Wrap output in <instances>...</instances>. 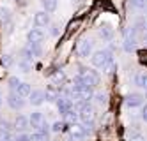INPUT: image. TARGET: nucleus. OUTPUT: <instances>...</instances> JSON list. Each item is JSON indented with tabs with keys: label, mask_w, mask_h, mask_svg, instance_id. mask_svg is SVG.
I'll use <instances>...</instances> for the list:
<instances>
[{
	"label": "nucleus",
	"mask_w": 147,
	"mask_h": 141,
	"mask_svg": "<svg viewBox=\"0 0 147 141\" xmlns=\"http://www.w3.org/2000/svg\"><path fill=\"white\" fill-rule=\"evenodd\" d=\"M136 46V27H128L124 30V41H122V49L126 53H131Z\"/></svg>",
	"instance_id": "f257e3e1"
},
{
	"label": "nucleus",
	"mask_w": 147,
	"mask_h": 141,
	"mask_svg": "<svg viewBox=\"0 0 147 141\" xmlns=\"http://www.w3.org/2000/svg\"><path fill=\"white\" fill-rule=\"evenodd\" d=\"M113 57H112V51L110 49H98L96 53H92L90 55V63L94 67H103L105 63H107L108 60H112Z\"/></svg>",
	"instance_id": "f03ea898"
},
{
	"label": "nucleus",
	"mask_w": 147,
	"mask_h": 141,
	"mask_svg": "<svg viewBox=\"0 0 147 141\" xmlns=\"http://www.w3.org/2000/svg\"><path fill=\"white\" fill-rule=\"evenodd\" d=\"M78 78H80V81L83 83V85H87V86H96L98 83H99V76L96 74V71H90V69H82L78 74Z\"/></svg>",
	"instance_id": "7ed1b4c3"
},
{
	"label": "nucleus",
	"mask_w": 147,
	"mask_h": 141,
	"mask_svg": "<svg viewBox=\"0 0 147 141\" xmlns=\"http://www.w3.org/2000/svg\"><path fill=\"white\" fill-rule=\"evenodd\" d=\"M92 48H94V42L89 37H82L76 42V53H78V57H82V58H89L92 55Z\"/></svg>",
	"instance_id": "20e7f679"
},
{
	"label": "nucleus",
	"mask_w": 147,
	"mask_h": 141,
	"mask_svg": "<svg viewBox=\"0 0 147 141\" xmlns=\"http://www.w3.org/2000/svg\"><path fill=\"white\" fill-rule=\"evenodd\" d=\"M78 116H80V120H82L83 124H92L94 118H96V113H94V108H92L89 102H85V104L82 106Z\"/></svg>",
	"instance_id": "39448f33"
},
{
	"label": "nucleus",
	"mask_w": 147,
	"mask_h": 141,
	"mask_svg": "<svg viewBox=\"0 0 147 141\" xmlns=\"http://www.w3.org/2000/svg\"><path fill=\"white\" fill-rule=\"evenodd\" d=\"M55 102H57V110H59V113L62 116H64L69 110H75V108H73V99H69L66 95H59V99Z\"/></svg>",
	"instance_id": "423d86ee"
},
{
	"label": "nucleus",
	"mask_w": 147,
	"mask_h": 141,
	"mask_svg": "<svg viewBox=\"0 0 147 141\" xmlns=\"http://www.w3.org/2000/svg\"><path fill=\"white\" fill-rule=\"evenodd\" d=\"M7 104L11 106L13 110L18 111V110H22V108L25 106V101H23V97H22V95H18L16 92H11V94L7 95Z\"/></svg>",
	"instance_id": "0eeeda50"
},
{
	"label": "nucleus",
	"mask_w": 147,
	"mask_h": 141,
	"mask_svg": "<svg viewBox=\"0 0 147 141\" xmlns=\"http://www.w3.org/2000/svg\"><path fill=\"white\" fill-rule=\"evenodd\" d=\"M34 25L37 28L48 27L50 25V14L46 13V11H39V13H36V16H34Z\"/></svg>",
	"instance_id": "6e6552de"
},
{
	"label": "nucleus",
	"mask_w": 147,
	"mask_h": 141,
	"mask_svg": "<svg viewBox=\"0 0 147 141\" xmlns=\"http://www.w3.org/2000/svg\"><path fill=\"white\" fill-rule=\"evenodd\" d=\"M27 41H28V42H43V41H45V32H43V30H39V28L28 30Z\"/></svg>",
	"instance_id": "1a4fd4ad"
},
{
	"label": "nucleus",
	"mask_w": 147,
	"mask_h": 141,
	"mask_svg": "<svg viewBox=\"0 0 147 141\" xmlns=\"http://www.w3.org/2000/svg\"><path fill=\"white\" fill-rule=\"evenodd\" d=\"M28 97H30V104H32V106H41L45 102V99H46L43 90H32Z\"/></svg>",
	"instance_id": "9d476101"
},
{
	"label": "nucleus",
	"mask_w": 147,
	"mask_h": 141,
	"mask_svg": "<svg viewBox=\"0 0 147 141\" xmlns=\"http://www.w3.org/2000/svg\"><path fill=\"white\" fill-rule=\"evenodd\" d=\"M142 102H144V97L140 94L126 95V106H129V108H138V106H142Z\"/></svg>",
	"instance_id": "9b49d317"
},
{
	"label": "nucleus",
	"mask_w": 147,
	"mask_h": 141,
	"mask_svg": "<svg viewBox=\"0 0 147 141\" xmlns=\"http://www.w3.org/2000/svg\"><path fill=\"white\" fill-rule=\"evenodd\" d=\"M87 136V131H85V125H78V124H73L71 125V138L73 139H82Z\"/></svg>",
	"instance_id": "f8f14e48"
},
{
	"label": "nucleus",
	"mask_w": 147,
	"mask_h": 141,
	"mask_svg": "<svg viewBox=\"0 0 147 141\" xmlns=\"http://www.w3.org/2000/svg\"><path fill=\"white\" fill-rule=\"evenodd\" d=\"M28 127H30V122H28V118H27V116H23V115L16 116V120H14V129H16V131L25 132Z\"/></svg>",
	"instance_id": "ddd939ff"
},
{
	"label": "nucleus",
	"mask_w": 147,
	"mask_h": 141,
	"mask_svg": "<svg viewBox=\"0 0 147 141\" xmlns=\"http://www.w3.org/2000/svg\"><path fill=\"white\" fill-rule=\"evenodd\" d=\"M113 35H115V32H113V28H112L110 25L105 23V25L99 27V37H101L103 41H112Z\"/></svg>",
	"instance_id": "4468645a"
},
{
	"label": "nucleus",
	"mask_w": 147,
	"mask_h": 141,
	"mask_svg": "<svg viewBox=\"0 0 147 141\" xmlns=\"http://www.w3.org/2000/svg\"><path fill=\"white\" fill-rule=\"evenodd\" d=\"M28 122H30V125H32L34 129H39V125L45 122V115L41 111H34L32 115L28 116Z\"/></svg>",
	"instance_id": "2eb2a0df"
},
{
	"label": "nucleus",
	"mask_w": 147,
	"mask_h": 141,
	"mask_svg": "<svg viewBox=\"0 0 147 141\" xmlns=\"http://www.w3.org/2000/svg\"><path fill=\"white\" fill-rule=\"evenodd\" d=\"M30 92H32V88H30V85H28V83H20V85H18V88H16V94H18V95H22V97H28Z\"/></svg>",
	"instance_id": "dca6fc26"
},
{
	"label": "nucleus",
	"mask_w": 147,
	"mask_h": 141,
	"mask_svg": "<svg viewBox=\"0 0 147 141\" xmlns=\"http://www.w3.org/2000/svg\"><path fill=\"white\" fill-rule=\"evenodd\" d=\"M51 81H53L55 85H62L66 81V74H64V71H53V74H51Z\"/></svg>",
	"instance_id": "f3484780"
},
{
	"label": "nucleus",
	"mask_w": 147,
	"mask_h": 141,
	"mask_svg": "<svg viewBox=\"0 0 147 141\" xmlns=\"http://www.w3.org/2000/svg\"><path fill=\"white\" fill-rule=\"evenodd\" d=\"M101 69H103V72H105V74H113L115 71H117V63H115V60L112 58V60H108L107 63H105Z\"/></svg>",
	"instance_id": "a211bd4d"
},
{
	"label": "nucleus",
	"mask_w": 147,
	"mask_h": 141,
	"mask_svg": "<svg viewBox=\"0 0 147 141\" xmlns=\"http://www.w3.org/2000/svg\"><path fill=\"white\" fill-rule=\"evenodd\" d=\"M135 83L138 85V86H142V88H145V90H147V72H138V74H136Z\"/></svg>",
	"instance_id": "6ab92c4d"
},
{
	"label": "nucleus",
	"mask_w": 147,
	"mask_h": 141,
	"mask_svg": "<svg viewBox=\"0 0 147 141\" xmlns=\"http://www.w3.org/2000/svg\"><path fill=\"white\" fill-rule=\"evenodd\" d=\"M59 5V0H43V7L46 13H53Z\"/></svg>",
	"instance_id": "aec40b11"
},
{
	"label": "nucleus",
	"mask_w": 147,
	"mask_h": 141,
	"mask_svg": "<svg viewBox=\"0 0 147 141\" xmlns=\"http://www.w3.org/2000/svg\"><path fill=\"white\" fill-rule=\"evenodd\" d=\"M45 97H46V101H57L59 99V92H57V88H53V86H50V88L45 92Z\"/></svg>",
	"instance_id": "412c9836"
},
{
	"label": "nucleus",
	"mask_w": 147,
	"mask_h": 141,
	"mask_svg": "<svg viewBox=\"0 0 147 141\" xmlns=\"http://www.w3.org/2000/svg\"><path fill=\"white\" fill-rule=\"evenodd\" d=\"M82 25V18H78V19H75V21H71L69 23V27H67V32H66V37H69L75 30H78V27Z\"/></svg>",
	"instance_id": "4be33fe9"
},
{
	"label": "nucleus",
	"mask_w": 147,
	"mask_h": 141,
	"mask_svg": "<svg viewBox=\"0 0 147 141\" xmlns=\"http://www.w3.org/2000/svg\"><path fill=\"white\" fill-rule=\"evenodd\" d=\"M64 116H66V122H69L71 125H73V124H76V120H80V116H78V113H76L75 110H69Z\"/></svg>",
	"instance_id": "5701e85b"
},
{
	"label": "nucleus",
	"mask_w": 147,
	"mask_h": 141,
	"mask_svg": "<svg viewBox=\"0 0 147 141\" xmlns=\"http://www.w3.org/2000/svg\"><path fill=\"white\" fill-rule=\"evenodd\" d=\"M0 63H2L4 67H13V65H14L13 55H2V57H0Z\"/></svg>",
	"instance_id": "b1692460"
},
{
	"label": "nucleus",
	"mask_w": 147,
	"mask_h": 141,
	"mask_svg": "<svg viewBox=\"0 0 147 141\" xmlns=\"http://www.w3.org/2000/svg\"><path fill=\"white\" fill-rule=\"evenodd\" d=\"M18 65H20V69H22L23 72H30V71H32V62H30V60H20L18 62Z\"/></svg>",
	"instance_id": "393cba45"
},
{
	"label": "nucleus",
	"mask_w": 147,
	"mask_h": 141,
	"mask_svg": "<svg viewBox=\"0 0 147 141\" xmlns=\"http://www.w3.org/2000/svg\"><path fill=\"white\" fill-rule=\"evenodd\" d=\"M23 58H25V60H30V62H34L36 55H34V51H32V48H30V46L23 48Z\"/></svg>",
	"instance_id": "a878e982"
},
{
	"label": "nucleus",
	"mask_w": 147,
	"mask_h": 141,
	"mask_svg": "<svg viewBox=\"0 0 147 141\" xmlns=\"http://www.w3.org/2000/svg\"><path fill=\"white\" fill-rule=\"evenodd\" d=\"M20 83H22V81H20V80L16 78V76H11V78L7 80V85H9V88H11V90H16Z\"/></svg>",
	"instance_id": "bb28decb"
},
{
	"label": "nucleus",
	"mask_w": 147,
	"mask_h": 141,
	"mask_svg": "<svg viewBox=\"0 0 147 141\" xmlns=\"http://www.w3.org/2000/svg\"><path fill=\"white\" fill-rule=\"evenodd\" d=\"M0 19H4V21L11 19V11H9L7 7H0Z\"/></svg>",
	"instance_id": "cd10ccee"
},
{
	"label": "nucleus",
	"mask_w": 147,
	"mask_h": 141,
	"mask_svg": "<svg viewBox=\"0 0 147 141\" xmlns=\"http://www.w3.org/2000/svg\"><path fill=\"white\" fill-rule=\"evenodd\" d=\"M94 99H96V102L99 104V106H107V95H105V94H96V95H94Z\"/></svg>",
	"instance_id": "c85d7f7f"
},
{
	"label": "nucleus",
	"mask_w": 147,
	"mask_h": 141,
	"mask_svg": "<svg viewBox=\"0 0 147 141\" xmlns=\"http://www.w3.org/2000/svg\"><path fill=\"white\" fill-rule=\"evenodd\" d=\"M45 134L43 132H39V131H36V132H32L30 134V141H45Z\"/></svg>",
	"instance_id": "c756f323"
},
{
	"label": "nucleus",
	"mask_w": 147,
	"mask_h": 141,
	"mask_svg": "<svg viewBox=\"0 0 147 141\" xmlns=\"http://www.w3.org/2000/svg\"><path fill=\"white\" fill-rule=\"evenodd\" d=\"M62 127H64V122L57 120V122L51 124V131H53V132H60V131H62Z\"/></svg>",
	"instance_id": "7c9ffc66"
},
{
	"label": "nucleus",
	"mask_w": 147,
	"mask_h": 141,
	"mask_svg": "<svg viewBox=\"0 0 147 141\" xmlns=\"http://www.w3.org/2000/svg\"><path fill=\"white\" fill-rule=\"evenodd\" d=\"M129 4H131L133 7H136V9H144L145 0H129Z\"/></svg>",
	"instance_id": "2f4dec72"
},
{
	"label": "nucleus",
	"mask_w": 147,
	"mask_h": 141,
	"mask_svg": "<svg viewBox=\"0 0 147 141\" xmlns=\"http://www.w3.org/2000/svg\"><path fill=\"white\" fill-rule=\"evenodd\" d=\"M16 141H30V134H27V132H18L16 134Z\"/></svg>",
	"instance_id": "473e14b6"
},
{
	"label": "nucleus",
	"mask_w": 147,
	"mask_h": 141,
	"mask_svg": "<svg viewBox=\"0 0 147 141\" xmlns=\"http://www.w3.org/2000/svg\"><path fill=\"white\" fill-rule=\"evenodd\" d=\"M4 141H16V134H13L11 131H7L4 134Z\"/></svg>",
	"instance_id": "72a5a7b5"
},
{
	"label": "nucleus",
	"mask_w": 147,
	"mask_h": 141,
	"mask_svg": "<svg viewBox=\"0 0 147 141\" xmlns=\"http://www.w3.org/2000/svg\"><path fill=\"white\" fill-rule=\"evenodd\" d=\"M129 141H144V136L142 134H133Z\"/></svg>",
	"instance_id": "f704fd0d"
},
{
	"label": "nucleus",
	"mask_w": 147,
	"mask_h": 141,
	"mask_svg": "<svg viewBox=\"0 0 147 141\" xmlns=\"http://www.w3.org/2000/svg\"><path fill=\"white\" fill-rule=\"evenodd\" d=\"M51 35H59V25H51Z\"/></svg>",
	"instance_id": "c9c22d12"
},
{
	"label": "nucleus",
	"mask_w": 147,
	"mask_h": 141,
	"mask_svg": "<svg viewBox=\"0 0 147 141\" xmlns=\"http://www.w3.org/2000/svg\"><path fill=\"white\" fill-rule=\"evenodd\" d=\"M142 118H144V120L147 122V104L144 106V110H142Z\"/></svg>",
	"instance_id": "e433bc0d"
},
{
	"label": "nucleus",
	"mask_w": 147,
	"mask_h": 141,
	"mask_svg": "<svg viewBox=\"0 0 147 141\" xmlns=\"http://www.w3.org/2000/svg\"><path fill=\"white\" fill-rule=\"evenodd\" d=\"M4 69H5V67H4V65H2V63H0V78H2V76H4V74H5V71H4Z\"/></svg>",
	"instance_id": "4c0bfd02"
},
{
	"label": "nucleus",
	"mask_w": 147,
	"mask_h": 141,
	"mask_svg": "<svg viewBox=\"0 0 147 141\" xmlns=\"http://www.w3.org/2000/svg\"><path fill=\"white\" fill-rule=\"evenodd\" d=\"M82 2H83V0H71V4H73V5H80Z\"/></svg>",
	"instance_id": "58836bf2"
},
{
	"label": "nucleus",
	"mask_w": 147,
	"mask_h": 141,
	"mask_svg": "<svg viewBox=\"0 0 147 141\" xmlns=\"http://www.w3.org/2000/svg\"><path fill=\"white\" fill-rule=\"evenodd\" d=\"M144 30H145V34H147V19H145V23H144Z\"/></svg>",
	"instance_id": "ea45409f"
},
{
	"label": "nucleus",
	"mask_w": 147,
	"mask_h": 141,
	"mask_svg": "<svg viewBox=\"0 0 147 141\" xmlns=\"http://www.w3.org/2000/svg\"><path fill=\"white\" fill-rule=\"evenodd\" d=\"M2 102H4V101H2V95H0V108H2Z\"/></svg>",
	"instance_id": "a19ab883"
},
{
	"label": "nucleus",
	"mask_w": 147,
	"mask_h": 141,
	"mask_svg": "<svg viewBox=\"0 0 147 141\" xmlns=\"http://www.w3.org/2000/svg\"><path fill=\"white\" fill-rule=\"evenodd\" d=\"M0 122H2V116H0Z\"/></svg>",
	"instance_id": "79ce46f5"
},
{
	"label": "nucleus",
	"mask_w": 147,
	"mask_h": 141,
	"mask_svg": "<svg viewBox=\"0 0 147 141\" xmlns=\"http://www.w3.org/2000/svg\"><path fill=\"white\" fill-rule=\"evenodd\" d=\"M16 2H20V0H16Z\"/></svg>",
	"instance_id": "37998d69"
},
{
	"label": "nucleus",
	"mask_w": 147,
	"mask_h": 141,
	"mask_svg": "<svg viewBox=\"0 0 147 141\" xmlns=\"http://www.w3.org/2000/svg\"><path fill=\"white\" fill-rule=\"evenodd\" d=\"M145 4H147V0H145Z\"/></svg>",
	"instance_id": "c03bdc74"
}]
</instances>
